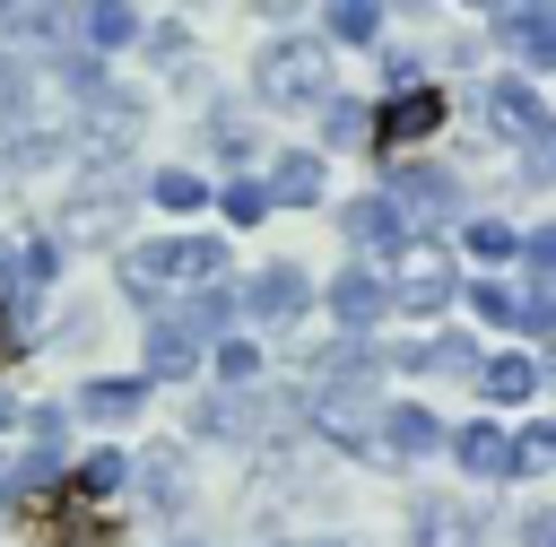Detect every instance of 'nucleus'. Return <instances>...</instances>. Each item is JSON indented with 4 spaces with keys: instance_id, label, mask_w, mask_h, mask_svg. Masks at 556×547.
<instances>
[{
    "instance_id": "1",
    "label": "nucleus",
    "mask_w": 556,
    "mask_h": 547,
    "mask_svg": "<svg viewBox=\"0 0 556 547\" xmlns=\"http://www.w3.org/2000/svg\"><path fill=\"white\" fill-rule=\"evenodd\" d=\"M217 269H226V243L217 234H156V243H130L122 252V287L130 295H165V287H217Z\"/></svg>"
},
{
    "instance_id": "2",
    "label": "nucleus",
    "mask_w": 556,
    "mask_h": 547,
    "mask_svg": "<svg viewBox=\"0 0 556 547\" xmlns=\"http://www.w3.org/2000/svg\"><path fill=\"white\" fill-rule=\"evenodd\" d=\"M252 96L261 104H330V43L321 35H278L261 61H252Z\"/></svg>"
},
{
    "instance_id": "3",
    "label": "nucleus",
    "mask_w": 556,
    "mask_h": 547,
    "mask_svg": "<svg viewBox=\"0 0 556 547\" xmlns=\"http://www.w3.org/2000/svg\"><path fill=\"white\" fill-rule=\"evenodd\" d=\"M304 417H313V434H321V443H339V451H374V434H382L374 382H321Z\"/></svg>"
},
{
    "instance_id": "4",
    "label": "nucleus",
    "mask_w": 556,
    "mask_h": 547,
    "mask_svg": "<svg viewBox=\"0 0 556 547\" xmlns=\"http://www.w3.org/2000/svg\"><path fill=\"white\" fill-rule=\"evenodd\" d=\"M122 226H130V182L96 174V182H78V191L61 200V234H52V243H113Z\"/></svg>"
},
{
    "instance_id": "5",
    "label": "nucleus",
    "mask_w": 556,
    "mask_h": 547,
    "mask_svg": "<svg viewBox=\"0 0 556 547\" xmlns=\"http://www.w3.org/2000/svg\"><path fill=\"white\" fill-rule=\"evenodd\" d=\"M391 208H400V226L417 234V226H443V217H460V182L443 174V165H391V191H382Z\"/></svg>"
},
{
    "instance_id": "6",
    "label": "nucleus",
    "mask_w": 556,
    "mask_h": 547,
    "mask_svg": "<svg viewBox=\"0 0 556 547\" xmlns=\"http://www.w3.org/2000/svg\"><path fill=\"white\" fill-rule=\"evenodd\" d=\"M304 304H313V278H304L295 260H269V269L235 295V313H252V321H304Z\"/></svg>"
},
{
    "instance_id": "7",
    "label": "nucleus",
    "mask_w": 556,
    "mask_h": 547,
    "mask_svg": "<svg viewBox=\"0 0 556 547\" xmlns=\"http://www.w3.org/2000/svg\"><path fill=\"white\" fill-rule=\"evenodd\" d=\"M330 313L348 321V339H365L382 313H391V287H382V269H365V260H348L339 278H330Z\"/></svg>"
},
{
    "instance_id": "8",
    "label": "nucleus",
    "mask_w": 556,
    "mask_h": 547,
    "mask_svg": "<svg viewBox=\"0 0 556 547\" xmlns=\"http://www.w3.org/2000/svg\"><path fill=\"white\" fill-rule=\"evenodd\" d=\"M452 295H460V278H452V260H443V252H417V260L400 269V287H391V304H400V313H417V321H434Z\"/></svg>"
},
{
    "instance_id": "9",
    "label": "nucleus",
    "mask_w": 556,
    "mask_h": 547,
    "mask_svg": "<svg viewBox=\"0 0 556 547\" xmlns=\"http://www.w3.org/2000/svg\"><path fill=\"white\" fill-rule=\"evenodd\" d=\"M486 122H495L504 139H521V148H539V139H547V104H539L521 78H495V87H486Z\"/></svg>"
},
{
    "instance_id": "10",
    "label": "nucleus",
    "mask_w": 556,
    "mask_h": 547,
    "mask_svg": "<svg viewBox=\"0 0 556 547\" xmlns=\"http://www.w3.org/2000/svg\"><path fill=\"white\" fill-rule=\"evenodd\" d=\"M434 130H443V96H434V87H408V96H391V104L374 113V139H391V148L434 139Z\"/></svg>"
},
{
    "instance_id": "11",
    "label": "nucleus",
    "mask_w": 556,
    "mask_h": 547,
    "mask_svg": "<svg viewBox=\"0 0 556 547\" xmlns=\"http://www.w3.org/2000/svg\"><path fill=\"white\" fill-rule=\"evenodd\" d=\"M139 122H148V104H139L130 87L87 96V148H130V139H139Z\"/></svg>"
},
{
    "instance_id": "12",
    "label": "nucleus",
    "mask_w": 556,
    "mask_h": 547,
    "mask_svg": "<svg viewBox=\"0 0 556 547\" xmlns=\"http://www.w3.org/2000/svg\"><path fill=\"white\" fill-rule=\"evenodd\" d=\"M495 43H513L530 69H556V9H495Z\"/></svg>"
},
{
    "instance_id": "13",
    "label": "nucleus",
    "mask_w": 556,
    "mask_h": 547,
    "mask_svg": "<svg viewBox=\"0 0 556 547\" xmlns=\"http://www.w3.org/2000/svg\"><path fill=\"white\" fill-rule=\"evenodd\" d=\"M148 373H156V382H191V373H200V339H191L174 313L148 321Z\"/></svg>"
},
{
    "instance_id": "14",
    "label": "nucleus",
    "mask_w": 556,
    "mask_h": 547,
    "mask_svg": "<svg viewBox=\"0 0 556 547\" xmlns=\"http://www.w3.org/2000/svg\"><path fill=\"white\" fill-rule=\"evenodd\" d=\"M148 408V382L139 373H96L87 391H78V417H96V425H130Z\"/></svg>"
},
{
    "instance_id": "15",
    "label": "nucleus",
    "mask_w": 556,
    "mask_h": 547,
    "mask_svg": "<svg viewBox=\"0 0 556 547\" xmlns=\"http://www.w3.org/2000/svg\"><path fill=\"white\" fill-rule=\"evenodd\" d=\"M408 547H478V521L452 504V495H426L408 512Z\"/></svg>"
},
{
    "instance_id": "16",
    "label": "nucleus",
    "mask_w": 556,
    "mask_h": 547,
    "mask_svg": "<svg viewBox=\"0 0 556 547\" xmlns=\"http://www.w3.org/2000/svg\"><path fill=\"white\" fill-rule=\"evenodd\" d=\"M374 443H382L391 460H426V451L443 443V425H434L417 399H400V408H382V434H374Z\"/></svg>"
},
{
    "instance_id": "17",
    "label": "nucleus",
    "mask_w": 556,
    "mask_h": 547,
    "mask_svg": "<svg viewBox=\"0 0 556 547\" xmlns=\"http://www.w3.org/2000/svg\"><path fill=\"white\" fill-rule=\"evenodd\" d=\"M261 191H269V208H278V200H287V208H313V200H321V156H313V148H287Z\"/></svg>"
},
{
    "instance_id": "18",
    "label": "nucleus",
    "mask_w": 556,
    "mask_h": 547,
    "mask_svg": "<svg viewBox=\"0 0 556 547\" xmlns=\"http://www.w3.org/2000/svg\"><path fill=\"white\" fill-rule=\"evenodd\" d=\"M348 243H365V252H417V243H408V226H400V208H391L382 191L348 208Z\"/></svg>"
},
{
    "instance_id": "19",
    "label": "nucleus",
    "mask_w": 556,
    "mask_h": 547,
    "mask_svg": "<svg viewBox=\"0 0 556 547\" xmlns=\"http://www.w3.org/2000/svg\"><path fill=\"white\" fill-rule=\"evenodd\" d=\"M70 486H78L87 504H96V495H122V486H130V451H122V443H96V451H78Z\"/></svg>"
},
{
    "instance_id": "20",
    "label": "nucleus",
    "mask_w": 556,
    "mask_h": 547,
    "mask_svg": "<svg viewBox=\"0 0 556 547\" xmlns=\"http://www.w3.org/2000/svg\"><path fill=\"white\" fill-rule=\"evenodd\" d=\"M165 313H174V321H182V330L208 347V339H226V321H235V295H226V287H200V295H182V304H165Z\"/></svg>"
},
{
    "instance_id": "21",
    "label": "nucleus",
    "mask_w": 556,
    "mask_h": 547,
    "mask_svg": "<svg viewBox=\"0 0 556 547\" xmlns=\"http://www.w3.org/2000/svg\"><path fill=\"white\" fill-rule=\"evenodd\" d=\"M452 451H460V469H469V478H504L513 434H495V417H478V425H460V434H452Z\"/></svg>"
},
{
    "instance_id": "22",
    "label": "nucleus",
    "mask_w": 556,
    "mask_h": 547,
    "mask_svg": "<svg viewBox=\"0 0 556 547\" xmlns=\"http://www.w3.org/2000/svg\"><path fill=\"white\" fill-rule=\"evenodd\" d=\"M382 365H391V356H382V347H365V339H339V347H321V356H313V373H321V382H374Z\"/></svg>"
},
{
    "instance_id": "23",
    "label": "nucleus",
    "mask_w": 556,
    "mask_h": 547,
    "mask_svg": "<svg viewBox=\"0 0 556 547\" xmlns=\"http://www.w3.org/2000/svg\"><path fill=\"white\" fill-rule=\"evenodd\" d=\"M130 478H139V486H148L165 512L182 504V451H174V443H165V451H130Z\"/></svg>"
},
{
    "instance_id": "24",
    "label": "nucleus",
    "mask_w": 556,
    "mask_h": 547,
    "mask_svg": "<svg viewBox=\"0 0 556 547\" xmlns=\"http://www.w3.org/2000/svg\"><path fill=\"white\" fill-rule=\"evenodd\" d=\"M391 365H417V373H478V347H469V339H426V347H400Z\"/></svg>"
},
{
    "instance_id": "25",
    "label": "nucleus",
    "mask_w": 556,
    "mask_h": 547,
    "mask_svg": "<svg viewBox=\"0 0 556 547\" xmlns=\"http://www.w3.org/2000/svg\"><path fill=\"white\" fill-rule=\"evenodd\" d=\"M139 35V9H122V0H104V9H87V52L104 61V52H122Z\"/></svg>"
},
{
    "instance_id": "26",
    "label": "nucleus",
    "mask_w": 556,
    "mask_h": 547,
    "mask_svg": "<svg viewBox=\"0 0 556 547\" xmlns=\"http://www.w3.org/2000/svg\"><path fill=\"white\" fill-rule=\"evenodd\" d=\"M478 382H486V399H504V408H513V399H530V391H539V365H530V356H495V365H478Z\"/></svg>"
},
{
    "instance_id": "27",
    "label": "nucleus",
    "mask_w": 556,
    "mask_h": 547,
    "mask_svg": "<svg viewBox=\"0 0 556 547\" xmlns=\"http://www.w3.org/2000/svg\"><path fill=\"white\" fill-rule=\"evenodd\" d=\"M539 469H556V425H521L504 451V478H539Z\"/></svg>"
},
{
    "instance_id": "28",
    "label": "nucleus",
    "mask_w": 556,
    "mask_h": 547,
    "mask_svg": "<svg viewBox=\"0 0 556 547\" xmlns=\"http://www.w3.org/2000/svg\"><path fill=\"white\" fill-rule=\"evenodd\" d=\"M321 35H330V43H374V35H382V9H374V0H339V9L321 17Z\"/></svg>"
},
{
    "instance_id": "29",
    "label": "nucleus",
    "mask_w": 556,
    "mask_h": 547,
    "mask_svg": "<svg viewBox=\"0 0 556 547\" xmlns=\"http://www.w3.org/2000/svg\"><path fill=\"white\" fill-rule=\"evenodd\" d=\"M321 139H330V148H356V139H374V113H365L356 96H330V104H321Z\"/></svg>"
},
{
    "instance_id": "30",
    "label": "nucleus",
    "mask_w": 556,
    "mask_h": 547,
    "mask_svg": "<svg viewBox=\"0 0 556 547\" xmlns=\"http://www.w3.org/2000/svg\"><path fill=\"white\" fill-rule=\"evenodd\" d=\"M469 252H478V260H486V278H495V269L521 252V234H513L504 217H478V226H469Z\"/></svg>"
},
{
    "instance_id": "31",
    "label": "nucleus",
    "mask_w": 556,
    "mask_h": 547,
    "mask_svg": "<svg viewBox=\"0 0 556 547\" xmlns=\"http://www.w3.org/2000/svg\"><path fill=\"white\" fill-rule=\"evenodd\" d=\"M148 191H156V208H200V200H208V182H200V174H182V165L148 174Z\"/></svg>"
},
{
    "instance_id": "32",
    "label": "nucleus",
    "mask_w": 556,
    "mask_h": 547,
    "mask_svg": "<svg viewBox=\"0 0 556 547\" xmlns=\"http://www.w3.org/2000/svg\"><path fill=\"white\" fill-rule=\"evenodd\" d=\"M469 304H478V321H513V330H521V287L478 278V287H469Z\"/></svg>"
},
{
    "instance_id": "33",
    "label": "nucleus",
    "mask_w": 556,
    "mask_h": 547,
    "mask_svg": "<svg viewBox=\"0 0 556 547\" xmlns=\"http://www.w3.org/2000/svg\"><path fill=\"white\" fill-rule=\"evenodd\" d=\"M208 148H217V156H243V148H252V122H243L235 104H217V113H208Z\"/></svg>"
},
{
    "instance_id": "34",
    "label": "nucleus",
    "mask_w": 556,
    "mask_h": 547,
    "mask_svg": "<svg viewBox=\"0 0 556 547\" xmlns=\"http://www.w3.org/2000/svg\"><path fill=\"white\" fill-rule=\"evenodd\" d=\"M252 373H261V347H252V339H217V382H235V391H243Z\"/></svg>"
},
{
    "instance_id": "35",
    "label": "nucleus",
    "mask_w": 556,
    "mask_h": 547,
    "mask_svg": "<svg viewBox=\"0 0 556 547\" xmlns=\"http://www.w3.org/2000/svg\"><path fill=\"white\" fill-rule=\"evenodd\" d=\"M226 217H235V226H261V217H269V191H261V182H226Z\"/></svg>"
},
{
    "instance_id": "36",
    "label": "nucleus",
    "mask_w": 556,
    "mask_h": 547,
    "mask_svg": "<svg viewBox=\"0 0 556 547\" xmlns=\"http://www.w3.org/2000/svg\"><path fill=\"white\" fill-rule=\"evenodd\" d=\"M521 330H539V339L556 330V295L547 287H521Z\"/></svg>"
},
{
    "instance_id": "37",
    "label": "nucleus",
    "mask_w": 556,
    "mask_h": 547,
    "mask_svg": "<svg viewBox=\"0 0 556 547\" xmlns=\"http://www.w3.org/2000/svg\"><path fill=\"white\" fill-rule=\"evenodd\" d=\"M0 287H9V295L26 287V234H0Z\"/></svg>"
},
{
    "instance_id": "38",
    "label": "nucleus",
    "mask_w": 556,
    "mask_h": 547,
    "mask_svg": "<svg viewBox=\"0 0 556 547\" xmlns=\"http://www.w3.org/2000/svg\"><path fill=\"white\" fill-rule=\"evenodd\" d=\"M182 43H191V26H182V17H165V26L148 35V52H156V61H182Z\"/></svg>"
},
{
    "instance_id": "39",
    "label": "nucleus",
    "mask_w": 556,
    "mask_h": 547,
    "mask_svg": "<svg viewBox=\"0 0 556 547\" xmlns=\"http://www.w3.org/2000/svg\"><path fill=\"white\" fill-rule=\"evenodd\" d=\"M9 113H26V69H17V61H0V122H9Z\"/></svg>"
},
{
    "instance_id": "40",
    "label": "nucleus",
    "mask_w": 556,
    "mask_h": 547,
    "mask_svg": "<svg viewBox=\"0 0 556 547\" xmlns=\"http://www.w3.org/2000/svg\"><path fill=\"white\" fill-rule=\"evenodd\" d=\"M521 260H530V269H539V278H556V226H539V234H530V243H521Z\"/></svg>"
},
{
    "instance_id": "41",
    "label": "nucleus",
    "mask_w": 556,
    "mask_h": 547,
    "mask_svg": "<svg viewBox=\"0 0 556 547\" xmlns=\"http://www.w3.org/2000/svg\"><path fill=\"white\" fill-rule=\"evenodd\" d=\"M0 425H17V399H9V391H0Z\"/></svg>"
},
{
    "instance_id": "42",
    "label": "nucleus",
    "mask_w": 556,
    "mask_h": 547,
    "mask_svg": "<svg viewBox=\"0 0 556 547\" xmlns=\"http://www.w3.org/2000/svg\"><path fill=\"white\" fill-rule=\"evenodd\" d=\"M0 356H17V339H9V321H0Z\"/></svg>"
},
{
    "instance_id": "43",
    "label": "nucleus",
    "mask_w": 556,
    "mask_h": 547,
    "mask_svg": "<svg viewBox=\"0 0 556 547\" xmlns=\"http://www.w3.org/2000/svg\"><path fill=\"white\" fill-rule=\"evenodd\" d=\"M0 512H9V478H0Z\"/></svg>"
},
{
    "instance_id": "44",
    "label": "nucleus",
    "mask_w": 556,
    "mask_h": 547,
    "mask_svg": "<svg viewBox=\"0 0 556 547\" xmlns=\"http://www.w3.org/2000/svg\"><path fill=\"white\" fill-rule=\"evenodd\" d=\"M321 547H348V538H321Z\"/></svg>"
},
{
    "instance_id": "45",
    "label": "nucleus",
    "mask_w": 556,
    "mask_h": 547,
    "mask_svg": "<svg viewBox=\"0 0 556 547\" xmlns=\"http://www.w3.org/2000/svg\"><path fill=\"white\" fill-rule=\"evenodd\" d=\"M547 547H556V538H547Z\"/></svg>"
}]
</instances>
